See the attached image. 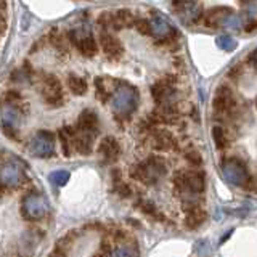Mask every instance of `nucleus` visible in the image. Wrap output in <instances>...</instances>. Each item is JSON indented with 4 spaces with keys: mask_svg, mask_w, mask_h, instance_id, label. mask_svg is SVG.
I'll return each mask as SVG.
<instances>
[{
    "mask_svg": "<svg viewBox=\"0 0 257 257\" xmlns=\"http://www.w3.org/2000/svg\"><path fill=\"white\" fill-rule=\"evenodd\" d=\"M140 93L139 90L127 82H117L111 90V106L120 117H131L139 108Z\"/></svg>",
    "mask_w": 257,
    "mask_h": 257,
    "instance_id": "nucleus-1",
    "label": "nucleus"
},
{
    "mask_svg": "<svg viewBox=\"0 0 257 257\" xmlns=\"http://www.w3.org/2000/svg\"><path fill=\"white\" fill-rule=\"evenodd\" d=\"M167 172L166 161L159 156H150L143 163H139L132 167L131 175L132 179L139 180L145 185H155L158 183Z\"/></svg>",
    "mask_w": 257,
    "mask_h": 257,
    "instance_id": "nucleus-2",
    "label": "nucleus"
},
{
    "mask_svg": "<svg viewBox=\"0 0 257 257\" xmlns=\"http://www.w3.org/2000/svg\"><path fill=\"white\" fill-rule=\"evenodd\" d=\"M24 164L13 155H0V187L16 188L24 182Z\"/></svg>",
    "mask_w": 257,
    "mask_h": 257,
    "instance_id": "nucleus-3",
    "label": "nucleus"
},
{
    "mask_svg": "<svg viewBox=\"0 0 257 257\" xmlns=\"http://www.w3.org/2000/svg\"><path fill=\"white\" fill-rule=\"evenodd\" d=\"M174 183L177 191L187 198L198 196L206 188L204 174L199 171H179L174 177Z\"/></svg>",
    "mask_w": 257,
    "mask_h": 257,
    "instance_id": "nucleus-4",
    "label": "nucleus"
},
{
    "mask_svg": "<svg viewBox=\"0 0 257 257\" xmlns=\"http://www.w3.org/2000/svg\"><path fill=\"white\" fill-rule=\"evenodd\" d=\"M0 119H2L4 128L8 135L18 128L23 119V108L20 104V96L8 93L0 100Z\"/></svg>",
    "mask_w": 257,
    "mask_h": 257,
    "instance_id": "nucleus-5",
    "label": "nucleus"
},
{
    "mask_svg": "<svg viewBox=\"0 0 257 257\" xmlns=\"http://www.w3.org/2000/svg\"><path fill=\"white\" fill-rule=\"evenodd\" d=\"M48 207H50L48 199L42 193H36V191L28 193L21 201V214L24 219H28V220L44 219L48 212Z\"/></svg>",
    "mask_w": 257,
    "mask_h": 257,
    "instance_id": "nucleus-6",
    "label": "nucleus"
},
{
    "mask_svg": "<svg viewBox=\"0 0 257 257\" xmlns=\"http://www.w3.org/2000/svg\"><path fill=\"white\" fill-rule=\"evenodd\" d=\"M68 39L77 48V52L87 56V58H92L98 52V44H96L92 31L87 28H77L74 31H69Z\"/></svg>",
    "mask_w": 257,
    "mask_h": 257,
    "instance_id": "nucleus-7",
    "label": "nucleus"
},
{
    "mask_svg": "<svg viewBox=\"0 0 257 257\" xmlns=\"http://www.w3.org/2000/svg\"><path fill=\"white\" fill-rule=\"evenodd\" d=\"M29 151L36 158H50L55 155V135L48 131H39L31 139Z\"/></svg>",
    "mask_w": 257,
    "mask_h": 257,
    "instance_id": "nucleus-8",
    "label": "nucleus"
},
{
    "mask_svg": "<svg viewBox=\"0 0 257 257\" xmlns=\"http://www.w3.org/2000/svg\"><path fill=\"white\" fill-rule=\"evenodd\" d=\"M40 93L44 100L50 106H60L63 104V88L61 82L53 74H45L40 80Z\"/></svg>",
    "mask_w": 257,
    "mask_h": 257,
    "instance_id": "nucleus-9",
    "label": "nucleus"
},
{
    "mask_svg": "<svg viewBox=\"0 0 257 257\" xmlns=\"http://www.w3.org/2000/svg\"><path fill=\"white\" fill-rule=\"evenodd\" d=\"M174 10L175 15L185 23V24H193L199 21L203 16V8L195 0H175L174 2Z\"/></svg>",
    "mask_w": 257,
    "mask_h": 257,
    "instance_id": "nucleus-10",
    "label": "nucleus"
},
{
    "mask_svg": "<svg viewBox=\"0 0 257 257\" xmlns=\"http://www.w3.org/2000/svg\"><path fill=\"white\" fill-rule=\"evenodd\" d=\"M135 21L134 15L125 10V8H120V10H116L114 13H106L98 18V23L104 28H112V29H122V28H128L132 26Z\"/></svg>",
    "mask_w": 257,
    "mask_h": 257,
    "instance_id": "nucleus-11",
    "label": "nucleus"
},
{
    "mask_svg": "<svg viewBox=\"0 0 257 257\" xmlns=\"http://www.w3.org/2000/svg\"><path fill=\"white\" fill-rule=\"evenodd\" d=\"M150 29H151V34L158 37V39H171L175 37V29L172 28V24L169 23V20L163 13L155 12L150 20Z\"/></svg>",
    "mask_w": 257,
    "mask_h": 257,
    "instance_id": "nucleus-12",
    "label": "nucleus"
},
{
    "mask_svg": "<svg viewBox=\"0 0 257 257\" xmlns=\"http://www.w3.org/2000/svg\"><path fill=\"white\" fill-rule=\"evenodd\" d=\"M212 106L217 114H228L233 109V106H235V95H233V92L228 87L220 85L215 90Z\"/></svg>",
    "mask_w": 257,
    "mask_h": 257,
    "instance_id": "nucleus-13",
    "label": "nucleus"
},
{
    "mask_svg": "<svg viewBox=\"0 0 257 257\" xmlns=\"http://www.w3.org/2000/svg\"><path fill=\"white\" fill-rule=\"evenodd\" d=\"M100 47H101V52L106 55L109 60H119L124 53V47L119 42V39L106 31H103L100 34Z\"/></svg>",
    "mask_w": 257,
    "mask_h": 257,
    "instance_id": "nucleus-14",
    "label": "nucleus"
},
{
    "mask_svg": "<svg viewBox=\"0 0 257 257\" xmlns=\"http://www.w3.org/2000/svg\"><path fill=\"white\" fill-rule=\"evenodd\" d=\"M96 134L80 131V128L74 127L72 128V148H74L80 155H90L93 143H95Z\"/></svg>",
    "mask_w": 257,
    "mask_h": 257,
    "instance_id": "nucleus-15",
    "label": "nucleus"
},
{
    "mask_svg": "<svg viewBox=\"0 0 257 257\" xmlns=\"http://www.w3.org/2000/svg\"><path fill=\"white\" fill-rule=\"evenodd\" d=\"M233 10L228 7H219L209 10L204 16V24L209 28H217V26H228V21L233 18Z\"/></svg>",
    "mask_w": 257,
    "mask_h": 257,
    "instance_id": "nucleus-16",
    "label": "nucleus"
},
{
    "mask_svg": "<svg viewBox=\"0 0 257 257\" xmlns=\"http://www.w3.org/2000/svg\"><path fill=\"white\" fill-rule=\"evenodd\" d=\"M98 153L104 163H114L120 155V147L116 139H112V137H104L98 145Z\"/></svg>",
    "mask_w": 257,
    "mask_h": 257,
    "instance_id": "nucleus-17",
    "label": "nucleus"
},
{
    "mask_svg": "<svg viewBox=\"0 0 257 257\" xmlns=\"http://www.w3.org/2000/svg\"><path fill=\"white\" fill-rule=\"evenodd\" d=\"M151 143H153V148L158 150V151H171L177 147V142L174 139V135L169 131H163V128L153 134Z\"/></svg>",
    "mask_w": 257,
    "mask_h": 257,
    "instance_id": "nucleus-18",
    "label": "nucleus"
},
{
    "mask_svg": "<svg viewBox=\"0 0 257 257\" xmlns=\"http://www.w3.org/2000/svg\"><path fill=\"white\" fill-rule=\"evenodd\" d=\"M223 172L233 183H236V185H243L244 182H247V171L239 163H236V161H228V163H225Z\"/></svg>",
    "mask_w": 257,
    "mask_h": 257,
    "instance_id": "nucleus-19",
    "label": "nucleus"
},
{
    "mask_svg": "<svg viewBox=\"0 0 257 257\" xmlns=\"http://www.w3.org/2000/svg\"><path fill=\"white\" fill-rule=\"evenodd\" d=\"M206 220H207V214H206L204 209H201L198 204L187 207V217H185V225H187L190 230L199 228Z\"/></svg>",
    "mask_w": 257,
    "mask_h": 257,
    "instance_id": "nucleus-20",
    "label": "nucleus"
},
{
    "mask_svg": "<svg viewBox=\"0 0 257 257\" xmlns=\"http://www.w3.org/2000/svg\"><path fill=\"white\" fill-rule=\"evenodd\" d=\"M98 116L93 109H84L80 112V116L77 119V128L80 131H87V132H93V134H98Z\"/></svg>",
    "mask_w": 257,
    "mask_h": 257,
    "instance_id": "nucleus-21",
    "label": "nucleus"
},
{
    "mask_svg": "<svg viewBox=\"0 0 257 257\" xmlns=\"http://www.w3.org/2000/svg\"><path fill=\"white\" fill-rule=\"evenodd\" d=\"M246 13V31H252L257 28V0H241Z\"/></svg>",
    "mask_w": 257,
    "mask_h": 257,
    "instance_id": "nucleus-22",
    "label": "nucleus"
},
{
    "mask_svg": "<svg viewBox=\"0 0 257 257\" xmlns=\"http://www.w3.org/2000/svg\"><path fill=\"white\" fill-rule=\"evenodd\" d=\"M137 207H139L145 215L151 217V219H156V220H166V219H164V215L158 211V207H156L155 204H153L151 201L140 199L139 203H137Z\"/></svg>",
    "mask_w": 257,
    "mask_h": 257,
    "instance_id": "nucleus-23",
    "label": "nucleus"
},
{
    "mask_svg": "<svg viewBox=\"0 0 257 257\" xmlns=\"http://www.w3.org/2000/svg\"><path fill=\"white\" fill-rule=\"evenodd\" d=\"M68 87L71 88V92L74 93V95H85L87 93V80L84 77H80V76H74V74H71L68 77Z\"/></svg>",
    "mask_w": 257,
    "mask_h": 257,
    "instance_id": "nucleus-24",
    "label": "nucleus"
},
{
    "mask_svg": "<svg viewBox=\"0 0 257 257\" xmlns=\"http://www.w3.org/2000/svg\"><path fill=\"white\" fill-rule=\"evenodd\" d=\"M140 251L135 244H119L114 251H111L108 257H139Z\"/></svg>",
    "mask_w": 257,
    "mask_h": 257,
    "instance_id": "nucleus-25",
    "label": "nucleus"
},
{
    "mask_svg": "<svg viewBox=\"0 0 257 257\" xmlns=\"http://www.w3.org/2000/svg\"><path fill=\"white\" fill-rule=\"evenodd\" d=\"M60 140L64 156H71V153L74 151L72 148V127H64L60 131Z\"/></svg>",
    "mask_w": 257,
    "mask_h": 257,
    "instance_id": "nucleus-26",
    "label": "nucleus"
},
{
    "mask_svg": "<svg viewBox=\"0 0 257 257\" xmlns=\"http://www.w3.org/2000/svg\"><path fill=\"white\" fill-rule=\"evenodd\" d=\"M69 177H71V174L68 171L58 169V171H53L48 174V180H50V183L55 185V187H64V185L69 182Z\"/></svg>",
    "mask_w": 257,
    "mask_h": 257,
    "instance_id": "nucleus-27",
    "label": "nucleus"
},
{
    "mask_svg": "<svg viewBox=\"0 0 257 257\" xmlns=\"http://www.w3.org/2000/svg\"><path fill=\"white\" fill-rule=\"evenodd\" d=\"M212 139H214V143H215L217 150H223L225 147H227V143H228L227 135H225L223 128L220 125H215L212 128Z\"/></svg>",
    "mask_w": 257,
    "mask_h": 257,
    "instance_id": "nucleus-28",
    "label": "nucleus"
},
{
    "mask_svg": "<svg viewBox=\"0 0 257 257\" xmlns=\"http://www.w3.org/2000/svg\"><path fill=\"white\" fill-rule=\"evenodd\" d=\"M215 44L219 45L220 48H223V50H227V52H231V50H235L236 48V40L233 39L231 36H227V34H223V36H219L215 39Z\"/></svg>",
    "mask_w": 257,
    "mask_h": 257,
    "instance_id": "nucleus-29",
    "label": "nucleus"
},
{
    "mask_svg": "<svg viewBox=\"0 0 257 257\" xmlns=\"http://www.w3.org/2000/svg\"><path fill=\"white\" fill-rule=\"evenodd\" d=\"M134 26H135V29L139 31L140 34H143V36H150V34H151L150 21H148V20H143V18L135 20V21H134Z\"/></svg>",
    "mask_w": 257,
    "mask_h": 257,
    "instance_id": "nucleus-30",
    "label": "nucleus"
},
{
    "mask_svg": "<svg viewBox=\"0 0 257 257\" xmlns=\"http://www.w3.org/2000/svg\"><path fill=\"white\" fill-rule=\"evenodd\" d=\"M185 158H187V161H188L190 164H193V166H201V164H203V158H201L199 151H196V150L187 151Z\"/></svg>",
    "mask_w": 257,
    "mask_h": 257,
    "instance_id": "nucleus-31",
    "label": "nucleus"
},
{
    "mask_svg": "<svg viewBox=\"0 0 257 257\" xmlns=\"http://www.w3.org/2000/svg\"><path fill=\"white\" fill-rule=\"evenodd\" d=\"M52 44L56 47V50H68V42L61 34H56L52 37Z\"/></svg>",
    "mask_w": 257,
    "mask_h": 257,
    "instance_id": "nucleus-32",
    "label": "nucleus"
},
{
    "mask_svg": "<svg viewBox=\"0 0 257 257\" xmlns=\"http://www.w3.org/2000/svg\"><path fill=\"white\" fill-rule=\"evenodd\" d=\"M48 257H66V254H64L61 249H55V251L50 252V255H48Z\"/></svg>",
    "mask_w": 257,
    "mask_h": 257,
    "instance_id": "nucleus-33",
    "label": "nucleus"
},
{
    "mask_svg": "<svg viewBox=\"0 0 257 257\" xmlns=\"http://www.w3.org/2000/svg\"><path fill=\"white\" fill-rule=\"evenodd\" d=\"M249 61H251V63L254 64V66L257 68V48L251 53V56H249Z\"/></svg>",
    "mask_w": 257,
    "mask_h": 257,
    "instance_id": "nucleus-34",
    "label": "nucleus"
},
{
    "mask_svg": "<svg viewBox=\"0 0 257 257\" xmlns=\"http://www.w3.org/2000/svg\"><path fill=\"white\" fill-rule=\"evenodd\" d=\"M255 106H257V98H255Z\"/></svg>",
    "mask_w": 257,
    "mask_h": 257,
    "instance_id": "nucleus-35",
    "label": "nucleus"
}]
</instances>
